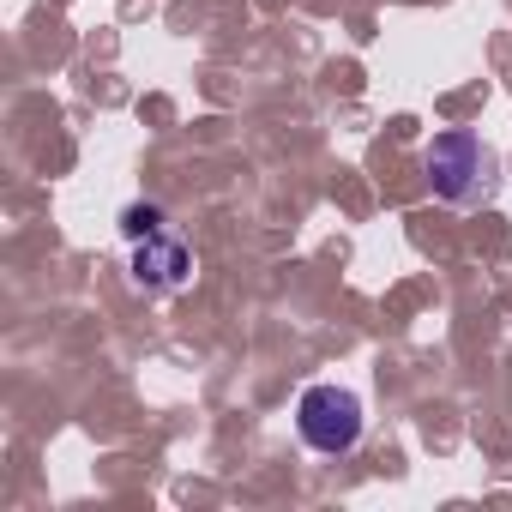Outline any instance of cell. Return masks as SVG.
Returning <instances> with one entry per match:
<instances>
[{"mask_svg":"<svg viewBox=\"0 0 512 512\" xmlns=\"http://www.w3.org/2000/svg\"><path fill=\"white\" fill-rule=\"evenodd\" d=\"M296 434L326 458L350 452L362 440V398L344 392V386H308L302 404H296Z\"/></svg>","mask_w":512,"mask_h":512,"instance_id":"2","label":"cell"},{"mask_svg":"<svg viewBox=\"0 0 512 512\" xmlns=\"http://www.w3.org/2000/svg\"><path fill=\"white\" fill-rule=\"evenodd\" d=\"M157 229H163V205L145 199V205H127V211H121V235H127V241H145V235H157Z\"/></svg>","mask_w":512,"mask_h":512,"instance_id":"4","label":"cell"},{"mask_svg":"<svg viewBox=\"0 0 512 512\" xmlns=\"http://www.w3.org/2000/svg\"><path fill=\"white\" fill-rule=\"evenodd\" d=\"M193 278V253H187V241H175V235H145L139 247H133V284L139 290H181Z\"/></svg>","mask_w":512,"mask_h":512,"instance_id":"3","label":"cell"},{"mask_svg":"<svg viewBox=\"0 0 512 512\" xmlns=\"http://www.w3.org/2000/svg\"><path fill=\"white\" fill-rule=\"evenodd\" d=\"M428 187H434V199H446V205H476V199H488V193H494V151H488L476 133H464V127L434 133V145H428Z\"/></svg>","mask_w":512,"mask_h":512,"instance_id":"1","label":"cell"}]
</instances>
